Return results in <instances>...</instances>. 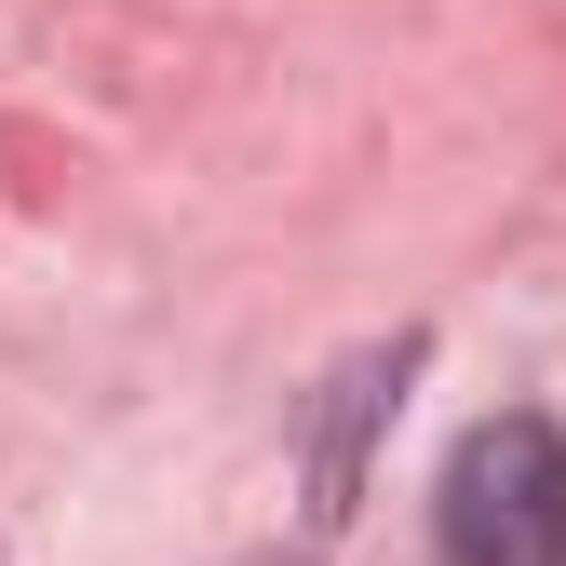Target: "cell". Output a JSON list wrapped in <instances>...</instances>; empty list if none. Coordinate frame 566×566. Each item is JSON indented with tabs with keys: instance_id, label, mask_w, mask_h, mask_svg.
<instances>
[{
	"instance_id": "cell-1",
	"label": "cell",
	"mask_w": 566,
	"mask_h": 566,
	"mask_svg": "<svg viewBox=\"0 0 566 566\" xmlns=\"http://www.w3.org/2000/svg\"><path fill=\"white\" fill-rule=\"evenodd\" d=\"M446 553L459 566H566V432L485 418L446 459Z\"/></svg>"
}]
</instances>
